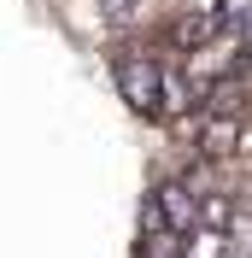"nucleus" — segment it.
Returning a JSON list of instances; mask_svg holds the SVG:
<instances>
[{
  "label": "nucleus",
  "mask_w": 252,
  "mask_h": 258,
  "mask_svg": "<svg viewBox=\"0 0 252 258\" xmlns=\"http://www.w3.org/2000/svg\"><path fill=\"white\" fill-rule=\"evenodd\" d=\"M153 206L164 211V223H170L176 235H194V229H200V188H194L188 176H170V182H158Z\"/></svg>",
  "instance_id": "obj_3"
},
{
  "label": "nucleus",
  "mask_w": 252,
  "mask_h": 258,
  "mask_svg": "<svg viewBox=\"0 0 252 258\" xmlns=\"http://www.w3.org/2000/svg\"><path fill=\"white\" fill-rule=\"evenodd\" d=\"M235 223H240V206H235V194H229V188L200 194V229H223V235H235Z\"/></svg>",
  "instance_id": "obj_6"
},
{
  "label": "nucleus",
  "mask_w": 252,
  "mask_h": 258,
  "mask_svg": "<svg viewBox=\"0 0 252 258\" xmlns=\"http://www.w3.org/2000/svg\"><path fill=\"white\" fill-rule=\"evenodd\" d=\"M188 258H235V241L223 229H194L188 235Z\"/></svg>",
  "instance_id": "obj_7"
},
{
  "label": "nucleus",
  "mask_w": 252,
  "mask_h": 258,
  "mask_svg": "<svg viewBox=\"0 0 252 258\" xmlns=\"http://www.w3.org/2000/svg\"><path fill=\"white\" fill-rule=\"evenodd\" d=\"M240 53H246V41L229 30V35H217V41H205L200 53H188V64H182V71H188L200 88H211V82H223V77L240 64Z\"/></svg>",
  "instance_id": "obj_2"
},
{
  "label": "nucleus",
  "mask_w": 252,
  "mask_h": 258,
  "mask_svg": "<svg viewBox=\"0 0 252 258\" xmlns=\"http://www.w3.org/2000/svg\"><path fill=\"white\" fill-rule=\"evenodd\" d=\"M194 100H200V82L188 77V71H176V64H164V117H182L194 112Z\"/></svg>",
  "instance_id": "obj_5"
},
{
  "label": "nucleus",
  "mask_w": 252,
  "mask_h": 258,
  "mask_svg": "<svg viewBox=\"0 0 252 258\" xmlns=\"http://www.w3.org/2000/svg\"><path fill=\"white\" fill-rule=\"evenodd\" d=\"M194 147H200V159H240V147H246V129H240V117H205L194 123Z\"/></svg>",
  "instance_id": "obj_4"
},
{
  "label": "nucleus",
  "mask_w": 252,
  "mask_h": 258,
  "mask_svg": "<svg viewBox=\"0 0 252 258\" xmlns=\"http://www.w3.org/2000/svg\"><path fill=\"white\" fill-rule=\"evenodd\" d=\"M111 77H117V94L129 100V112L164 117V59H153V53H117Z\"/></svg>",
  "instance_id": "obj_1"
}]
</instances>
